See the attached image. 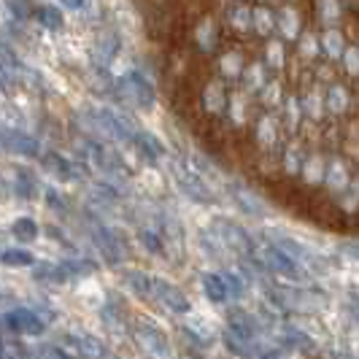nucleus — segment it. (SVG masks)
I'll list each match as a JSON object with an SVG mask.
<instances>
[{
	"mask_svg": "<svg viewBox=\"0 0 359 359\" xmlns=\"http://www.w3.org/2000/svg\"><path fill=\"white\" fill-rule=\"evenodd\" d=\"M257 257H259V262H262L273 276H281V278L294 281V284H306V278H308L306 268H303L289 252H284L278 243H265V246L257 252Z\"/></svg>",
	"mask_w": 359,
	"mask_h": 359,
	"instance_id": "f257e3e1",
	"label": "nucleus"
},
{
	"mask_svg": "<svg viewBox=\"0 0 359 359\" xmlns=\"http://www.w3.org/2000/svg\"><path fill=\"white\" fill-rule=\"evenodd\" d=\"M116 95L125 100L127 106L133 108H151L154 100H157V92L154 87L146 81L141 73H127L116 81Z\"/></svg>",
	"mask_w": 359,
	"mask_h": 359,
	"instance_id": "f03ea898",
	"label": "nucleus"
},
{
	"mask_svg": "<svg viewBox=\"0 0 359 359\" xmlns=\"http://www.w3.org/2000/svg\"><path fill=\"white\" fill-rule=\"evenodd\" d=\"M203 289H205L211 303H224V300H235L243 294V284L233 273H205Z\"/></svg>",
	"mask_w": 359,
	"mask_h": 359,
	"instance_id": "7ed1b4c3",
	"label": "nucleus"
},
{
	"mask_svg": "<svg viewBox=\"0 0 359 359\" xmlns=\"http://www.w3.org/2000/svg\"><path fill=\"white\" fill-rule=\"evenodd\" d=\"M170 170H173V179H176L179 189L187 195V198H192L195 203H203V205H211V203H216L211 187L200 179L198 173H192L189 168H184V165H179V162H176Z\"/></svg>",
	"mask_w": 359,
	"mask_h": 359,
	"instance_id": "20e7f679",
	"label": "nucleus"
},
{
	"mask_svg": "<svg viewBox=\"0 0 359 359\" xmlns=\"http://www.w3.org/2000/svg\"><path fill=\"white\" fill-rule=\"evenodd\" d=\"M0 324L17 335H41L46 330V322L38 316L36 311H27V308H17L6 316H0Z\"/></svg>",
	"mask_w": 359,
	"mask_h": 359,
	"instance_id": "39448f33",
	"label": "nucleus"
},
{
	"mask_svg": "<svg viewBox=\"0 0 359 359\" xmlns=\"http://www.w3.org/2000/svg\"><path fill=\"white\" fill-rule=\"evenodd\" d=\"M149 297H157L162 306L168 308V311H173V313H189V300H187V294H184L179 287L162 281V278H151V292H149Z\"/></svg>",
	"mask_w": 359,
	"mask_h": 359,
	"instance_id": "423d86ee",
	"label": "nucleus"
},
{
	"mask_svg": "<svg viewBox=\"0 0 359 359\" xmlns=\"http://www.w3.org/2000/svg\"><path fill=\"white\" fill-rule=\"evenodd\" d=\"M92 238H95V246L100 249V254L106 257L111 265H116V262L125 259V243H122V238L114 233V230H108L103 224H95L92 227Z\"/></svg>",
	"mask_w": 359,
	"mask_h": 359,
	"instance_id": "0eeeda50",
	"label": "nucleus"
},
{
	"mask_svg": "<svg viewBox=\"0 0 359 359\" xmlns=\"http://www.w3.org/2000/svg\"><path fill=\"white\" fill-rule=\"evenodd\" d=\"M252 6L249 3H243V0H233L230 6H227V11H224V25H227V30L233 33V36H246V33H252Z\"/></svg>",
	"mask_w": 359,
	"mask_h": 359,
	"instance_id": "6e6552de",
	"label": "nucleus"
},
{
	"mask_svg": "<svg viewBox=\"0 0 359 359\" xmlns=\"http://www.w3.org/2000/svg\"><path fill=\"white\" fill-rule=\"evenodd\" d=\"M216 230H219V238L224 241V246L235 254H252V238L243 233L238 224L233 222H224V219H219L216 222Z\"/></svg>",
	"mask_w": 359,
	"mask_h": 359,
	"instance_id": "1a4fd4ad",
	"label": "nucleus"
},
{
	"mask_svg": "<svg viewBox=\"0 0 359 359\" xmlns=\"http://www.w3.org/2000/svg\"><path fill=\"white\" fill-rule=\"evenodd\" d=\"M200 103L208 114H219L222 108H227L230 103V92H227V84L222 79H208L205 87L200 92Z\"/></svg>",
	"mask_w": 359,
	"mask_h": 359,
	"instance_id": "9d476101",
	"label": "nucleus"
},
{
	"mask_svg": "<svg viewBox=\"0 0 359 359\" xmlns=\"http://www.w3.org/2000/svg\"><path fill=\"white\" fill-rule=\"evenodd\" d=\"M135 341H138V346L144 348L146 354H157V357L168 354V338L154 324H138L135 327Z\"/></svg>",
	"mask_w": 359,
	"mask_h": 359,
	"instance_id": "9b49d317",
	"label": "nucleus"
},
{
	"mask_svg": "<svg viewBox=\"0 0 359 359\" xmlns=\"http://www.w3.org/2000/svg\"><path fill=\"white\" fill-rule=\"evenodd\" d=\"M278 141V130H276V122L273 116H259L252 127V144L259 149V151H270Z\"/></svg>",
	"mask_w": 359,
	"mask_h": 359,
	"instance_id": "f8f14e48",
	"label": "nucleus"
},
{
	"mask_svg": "<svg viewBox=\"0 0 359 359\" xmlns=\"http://www.w3.org/2000/svg\"><path fill=\"white\" fill-rule=\"evenodd\" d=\"M43 168H46V173L54 176L57 181H76L79 179V170L73 168L71 162L65 160L62 154H57V151H49V154H43Z\"/></svg>",
	"mask_w": 359,
	"mask_h": 359,
	"instance_id": "ddd939ff",
	"label": "nucleus"
},
{
	"mask_svg": "<svg viewBox=\"0 0 359 359\" xmlns=\"http://www.w3.org/2000/svg\"><path fill=\"white\" fill-rule=\"evenodd\" d=\"M3 146L8 149V151H17L22 157H38V141L36 138H30V135H25V133H6L3 138Z\"/></svg>",
	"mask_w": 359,
	"mask_h": 359,
	"instance_id": "4468645a",
	"label": "nucleus"
},
{
	"mask_svg": "<svg viewBox=\"0 0 359 359\" xmlns=\"http://www.w3.org/2000/svg\"><path fill=\"white\" fill-rule=\"evenodd\" d=\"M230 332H235L238 338H243V341H254L257 338V324L249 313H243V311H230Z\"/></svg>",
	"mask_w": 359,
	"mask_h": 359,
	"instance_id": "2eb2a0df",
	"label": "nucleus"
},
{
	"mask_svg": "<svg viewBox=\"0 0 359 359\" xmlns=\"http://www.w3.org/2000/svg\"><path fill=\"white\" fill-rule=\"evenodd\" d=\"M133 144L138 146V154H141L144 160L154 162V160H160L162 157V144L151 135V133H141V130H135Z\"/></svg>",
	"mask_w": 359,
	"mask_h": 359,
	"instance_id": "dca6fc26",
	"label": "nucleus"
},
{
	"mask_svg": "<svg viewBox=\"0 0 359 359\" xmlns=\"http://www.w3.org/2000/svg\"><path fill=\"white\" fill-rule=\"evenodd\" d=\"M276 27H278V33L287 38V41H297V36H300V17H297V11L284 8L276 17Z\"/></svg>",
	"mask_w": 359,
	"mask_h": 359,
	"instance_id": "f3484780",
	"label": "nucleus"
},
{
	"mask_svg": "<svg viewBox=\"0 0 359 359\" xmlns=\"http://www.w3.org/2000/svg\"><path fill=\"white\" fill-rule=\"evenodd\" d=\"M313 14L322 25H335L341 19V0H313Z\"/></svg>",
	"mask_w": 359,
	"mask_h": 359,
	"instance_id": "a211bd4d",
	"label": "nucleus"
},
{
	"mask_svg": "<svg viewBox=\"0 0 359 359\" xmlns=\"http://www.w3.org/2000/svg\"><path fill=\"white\" fill-rule=\"evenodd\" d=\"M273 27H276V17H273V11L268 8H259V11H254L252 14V33L259 38H265L273 33Z\"/></svg>",
	"mask_w": 359,
	"mask_h": 359,
	"instance_id": "6ab92c4d",
	"label": "nucleus"
},
{
	"mask_svg": "<svg viewBox=\"0 0 359 359\" xmlns=\"http://www.w3.org/2000/svg\"><path fill=\"white\" fill-rule=\"evenodd\" d=\"M0 262L8 265V268H27L36 262V257L27 252V249H6L0 254Z\"/></svg>",
	"mask_w": 359,
	"mask_h": 359,
	"instance_id": "aec40b11",
	"label": "nucleus"
},
{
	"mask_svg": "<svg viewBox=\"0 0 359 359\" xmlns=\"http://www.w3.org/2000/svg\"><path fill=\"white\" fill-rule=\"evenodd\" d=\"M243 79H246V87L254 92H259L265 84H268V71H265V65L262 62H252V68H246L243 71Z\"/></svg>",
	"mask_w": 359,
	"mask_h": 359,
	"instance_id": "412c9836",
	"label": "nucleus"
},
{
	"mask_svg": "<svg viewBox=\"0 0 359 359\" xmlns=\"http://www.w3.org/2000/svg\"><path fill=\"white\" fill-rule=\"evenodd\" d=\"M324 181H327V189H338V192H343V189L348 187V170H346L343 165H338V162H332V165L327 168Z\"/></svg>",
	"mask_w": 359,
	"mask_h": 359,
	"instance_id": "4be33fe9",
	"label": "nucleus"
},
{
	"mask_svg": "<svg viewBox=\"0 0 359 359\" xmlns=\"http://www.w3.org/2000/svg\"><path fill=\"white\" fill-rule=\"evenodd\" d=\"M195 41H198L203 49H214L216 46V27L208 17L198 22V27H195Z\"/></svg>",
	"mask_w": 359,
	"mask_h": 359,
	"instance_id": "5701e85b",
	"label": "nucleus"
},
{
	"mask_svg": "<svg viewBox=\"0 0 359 359\" xmlns=\"http://www.w3.org/2000/svg\"><path fill=\"white\" fill-rule=\"evenodd\" d=\"M11 233H14V238L22 241V243H30V241L38 238V224L33 219H17V222L11 224Z\"/></svg>",
	"mask_w": 359,
	"mask_h": 359,
	"instance_id": "b1692460",
	"label": "nucleus"
},
{
	"mask_svg": "<svg viewBox=\"0 0 359 359\" xmlns=\"http://www.w3.org/2000/svg\"><path fill=\"white\" fill-rule=\"evenodd\" d=\"M68 268L65 265H38L36 268V278L41 281H54V284H62V281H68Z\"/></svg>",
	"mask_w": 359,
	"mask_h": 359,
	"instance_id": "393cba45",
	"label": "nucleus"
},
{
	"mask_svg": "<svg viewBox=\"0 0 359 359\" xmlns=\"http://www.w3.org/2000/svg\"><path fill=\"white\" fill-rule=\"evenodd\" d=\"M294 54L300 57V60H316V54H319V43H316V36H297V43H294Z\"/></svg>",
	"mask_w": 359,
	"mask_h": 359,
	"instance_id": "a878e982",
	"label": "nucleus"
},
{
	"mask_svg": "<svg viewBox=\"0 0 359 359\" xmlns=\"http://www.w3.org/2000/svg\"><path fill=\"white\" fill-rule=\"evenodd\" d=\"M327 103H330V108L332 111H343V108L348 106V87L346 84H330L327 87Z\"/></svg>",
	"mask_w": 359,
	"mask_h": 359,
	"instance_id": "bb28decb",
	"label": "nucleus"
},
{
	"mask_svg": "<svg viewBox=\"0 0 359 359\" xmlns=\"http://www.w3.org/2000/svg\"><path fill=\"white\" fill-rule=\"evenodd\" d=\"M319 46H322V52L327 54L330 60H338L343 54V36L335 33V30H330V33H324V38L319 41Z\"/></svg>",
	"mask_w": 359,
	"mask_h": 359,
	"instance_id": "cd10ccee",
	"label": "nucleus"
},
{
	"mask_svg": "<svg viewBox=\"0 0 359 359\" xmlns=\"http://www.w3.org/2000/svg\"><path fill=\"white\" fill-rule=\"evenodd\" d=\"M219 68H222V73H224L230 81H235V79H241V76H243V60H241L238 54H222Z\"/></svg>",
	"mask_w": 359,
	"mask_h": 359,
	"instance_id": "c85d7f7f",
	"label": "nucleus"
},
{
	"mask_svg": "<svg viewBox=\"0 0 359 359\" xmlns=\"http://www.w3.org/2000/svg\"><path fill=\"white\" fill-rule=\"evenodd\" d=\"M36 19L43 27H49V30H60L62 27V14L54 6H41V8H36Z\"/></svg>",
	"mask_w": 359,
	"mask_h": 359,
	"instance_id": "c756f323",
	"label": "nucleus"
},
{
	"mask_svg": "<svg viewBox=\"0 0 359 359\" xmlns=\"http://www.w3.org/2000/svg\"><path fill=\"white\" fill-rule=\"evenodd\" d=\"M281 343H287V346H292V348H313V341L308 338L306 332L292 330V327H287V330L281 332Z\"/></svg>",
	"mask_w": 359,
	"mask_h": 359,
	"instance_id": "7c9ffc66",
	"label": "nucleus"
},
{
	"mask_svg": "<svg viewBox=\"0 0 359 359\" xmlns=\"http://www.w3.org/2000/svg\"><path fill=\"white\" fill-rule=\"evenodd\" d=\"M141 243H144L151 254H162V249H165L160 233H154V230H141Z\"/></svg>",
	"mask_w": 359,
	"mask_h": 359,
	"instance_id": "2f4dec72",
	"label": "nucleus"
},
{
	"mask_svg": "<svg viewBox=\"0 0 359 359\" xmlns=\"http://www.w3.org/2000/svg\"><path fill=\"white\" fill-rule=\"evenodd\" d=\"M230 106V122H246L249 119V103L246 100H241V97H235L233 103H227Z\"/></svg>",
	"mask_w": 359,
	"mask_h": 359,
	"instance_id": "473e14b6",
	"label": "nucleus"
},
{
	"mask_svg": "<svg viewBox=\"0 0 359 359\" xmlns=\"http://www.w3.org/2000/svg\"><path fill=\"white\" fill-rule=\"evenodd\" d=\"M36 187H38L36 179H33V176H30L27 170H19L17 189H19V195H22V198H33V195H36V192H33Z\"/></svg>",
	"mask_w": 359,
	"mask_h": 359,
	"instance_id": "72a5a7b5",
	"label": "nucleus"
},
{
	"mask_svg": "<svg viewBox=\"0 0 359 359\" xmlns=\"http://www.w3.org/2000/svg\"><path fill=\"white\" fill-rule=\"evenodd\" d=\"M116 49H119V41L114 36L100 38V43H97V52H100V60H103V62H108V60L116 54Z\"/></svg>",
	"mask_w": 359,
	"mask_h": 359,
	"instance_id": "f704fd0d",
	"label": "nucleus"
},
{
	"mask_svg": "<svg viewBox=\"0 0 359 359\" xmlns=\"http://www.w3.org/2000/svg\"><path fill=\"white\" fill-rule=\"evenodd\" d=\"M111 87H114V81L108 79V73L106 71H97V68H95V71H92V90L103 92V95H106Z\"/></svg>",
	"mask_w": 359,
	"mask_h": 359,
	"instance_id": "c9c22d12",
	"label": "nucleus"
},
{
	"mask_svg": "<svg viewBox=\"0 0 359 359\" xmlns=\"http://www.w3.org/2000/svg\"><path fill=\"white\" fill-rule=\"evenodd\" d=\"M65 268H68V273H79V276H90V273H95V262H87V259H71V262H65Z\"/></svg>",
	"mask_w": 359,
	"mask_h": 359,
	"instance_id": "e433bc0d",
	"label": "nucleus"
},
{
	"mask_svg": "<svg viewBox=\"0 0 359 359\" xmlns=\"http://www.w3.org/2000/svg\"><path fill=\"white\" fill-rule=\"evenodd\" d=\"M284 52H287V49H284V43H281V41H270L268 43V62L270 65H281V62H284V60H281Z\"/></svg>",
	"mask_w": 359,
	"mask_h": 359,
	"instance_id": "4c0bfd02",
	"label": "nucleus"
},
{
	"mask_svg": "<svg viewBox=\"0 0 359 359\" xmlns=\"http://www.w3.org/2000/svg\"><path fill=\"white\" fill-rule=\"evenodd\" d=\"M343 65H346V71L351 73V76H359V49L357 46L343 54Z\"/></svg>",
	"mask_w": 359,
	"mask_h": 359,
	"instance_id": "58836bf2",
	"label": "nucleus"
},
{
	"mask_svg": "<svg viewBox=\"0 0 359 359\" xmlns=\"http://www.w3.org/2000/svg\"><path fill=\"white\" fill-rule=\"evenodd\" d=\"M8 3V8L14 11V17H19V19H25V17H30V0H6Z\"/></svg>",
	"mask_w": 359,
	"mask_h": 359,
	"instance_id": "ea45409f",
	"label": "nucleus"
},
{
	"mask_svg": "<svg viewBox=\"0 0 359 359\" xmlns=\"http://www.w3.org/2000/svg\"><path fill=\"white\" fill-rule=\"evenodd\" d=\"M38 354H43V357H68V351L60 348V346H46V348H41Z\"/></svg>",
	"mask_w": 359,
	"mask_h": 359,
	"instance_id": "a19ab883",
	"label": "nucleus"
},
{
	"mask_svg": "<svg viewBox=\"0 0 359 359\" xmlns=\"http://www.w3.org/2000/svg\"><path fill=\"white\" fill-rule=\"evenodd\" d=\"M65 8H71V11H79L81 6H84V0H60Z\"/></svg>",
	"mask_w": 359,
	"mask_h": 359,
	"instance_id": "79ce46f5",
	"label": "nucleus"
},
{
	"mask_svg": "<svg viewBox=\"0 0 359 359\" xmlns=\"http://www.w3.org/2000/svg\"><path fill=\"white\" fill-rule=\"evenodd\" d=\"M0 357H3V341H0Z\"/></svg>",
	"mask_w": 359,
	"mask_h": 359,
	"instance_id": "37998d69",
	"label": "nucleus"
},
{
	"mask_svg": "<svg viewBox=\"0 0 359 359\" xmlns=\"http://www.w3.org/2000/svg\"><path fill=\"white\" fill-rule=\"evenodd\" d=\"M357 49H359V46H357Z\"/></svg>",
	"mask_w": 359,
	"mask_h": 359,
	"instance_id": "c03bdc74",
	"label": "nucleus"
}]
</instances>
